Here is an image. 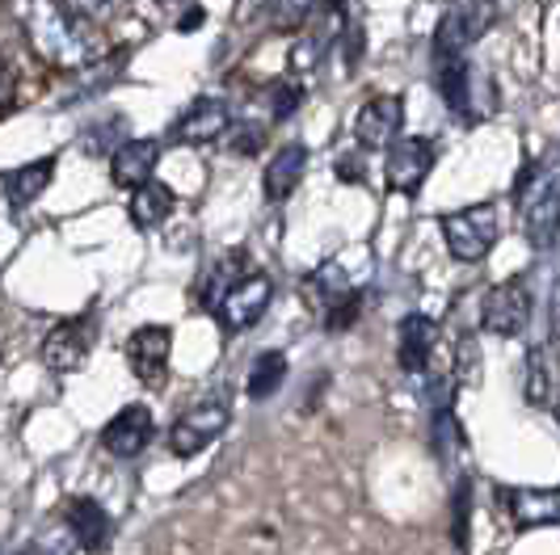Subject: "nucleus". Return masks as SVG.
I'll list each match as a JSON object with an SVG mask.
<instances>
[{
  "mask_svg": "<svg viewBox=\"0 0 560 555\" xmlns=\"http://www.w3.org/2000/svg\"><path fill=\"white\" fill-rule=\"evenodd\" d=\"M9 17L26 34L30 51L47 59L51 68L81 72L106 56V38L97 34V22L81 17L63 0H9Z\"/></svg>",
  "mask_w": 560,
  "mask_h": 555,
  "instance_id": "1",
  "label": "nucleus"
},
{
  "mask_svg": "<svg viewBox=\"0 0 560 555\" xmlns=\"http://www.w3.org/2000/svg\"><path fill=\"white\" fill-rule=\"evenodd\" d=\"M518 223L535 249H548L560 236V177L548 168H532L518 181Z\"/></svg>",
  "mask_w": 560,
  "mask_h": 555,
  "instance_id": "2",
  "label": "nucleus"
},
{
  "mask_svg": "<svg viewBox=\"0 0 560 555\" xmlns=\"http://www.w3.org/2000/svg\"><path fill=\"white\" fill-rule=\"evenodd\" d=\"M228 421H232V409H228L224 395L198 400L195 409H186V413L173 421V429H168V450H173L177 459H195L198 450H207V446L224 434Z\"/></svg>",
  "mask_w": 560,
  "mask_h": 555,
  "instance_id": "3",
  "label": "nucleus"
},
{
  "mask_svg": "<svg viewBox=\"0 0 560 555\" xmlns=\"http://www.w3.org/2000/svg\"><path fill=\"white\" fill-rule=\"evenodd\" d=\"M443 240H447L451 257L480 261L485 252L493 249V240H498V211H493V202H477V206L443 215Z\"/></svg>",
  "mask_w": 560,
  "mask_h": 555,
  "instance_id": "4",
  "label": "nucleus"
},
{
  "mask_svg": "<svg viewBox=\"0 0 560 555\" xmlns=\"http://www.w3.org/2000/svg\"><path fill=\"white\" fill-rule=\"evenodd\" d=\"M270 299H275V282H270V278L241 274L224 291V299L215 304V316H220L224 333H245V329H253V324L266 316Z\"/></svg>",
  "mask_w": 560,
  "mask_h": 555,
  "instance_id": "5",
  "label": "nucleus"
},
{
  "mask_svg": "<svg viewBox=\"0 0 560 555\" xmlns=\"http://www.w3.org/2000/svg\"><path fill=\"white\" fill-rule=\"evenodd\" d=\"M439 88H443L447 110L464 114V118H480V114L493 110V102H489L493 84H489V76L477 72L468 59H447V63H439Z\"/></svg>",
  "mask_w": 560,
  "mask_h": 555,
  "instance_id": "6",
  "label": "nucleus"
},
{
  "mask_svg": "<svg viewBox=\"0 0 560 555\" xmlns=\"http://www.w3.org/2000/svg\"><path fill=\"white\" fill-rule=\"evenodd\" d=\"M489 17H493L489 0H459L447 17L439 22V29H434V59H439V63L464 59V51L485 34Z\"/></svg>",
  "mask_w": 560,
  "mask_h": 555,
  "instance_id": "7",
  "label": "nucleus"
},
{
  "mask_svg": "<svg viewBox=\"0 0 560 555\" xmlns=\"http://www.w3.org/2000/svg\"><path fill=\"white\" fill-rule=\"evenodd\" d=\"M527 316H532V295H527V282L523 278H510L502 286H493L480 304V329L493 336H518L527 329Z\"/></svg>",
  "mask_w": 560,
  "mask_h": 555,
  "instance_id": "8",
  "label": "nucleus"
},
{
  "mask_svg": "<svg viewBox=\"0 0 560 555\" xmlns=\"http://www.w3.org/2000/svg\"><path fill=\"white\" fill-rule=\"evenodd\" d=\"M388 161H384V177H388V190L413 198L421 190V181L430 177V165H434V143L430 139H393L388 147Z\"/></svg>",
  "mask_w": 560,
  "mask_h": 555,
  "instance_id": "9",
  "label": "nucleus"
},
{
  "mask_svg": "<svg viewBox=\"0 0 560 555\" xmlns=\"http://www.w3.org/2000/svg\"><path fill=\"white\" fill-rule=\"evenodd\" d=\"M168 354H173V333L165 324H143L127 336V362H131V375L148 383V388H161L168 370Z\"/></svg>",
  "mask_w": 560,
  "mask_h": 555,
  "instance_id": "10",
  "label": "nucleus"
},
{
  "mask_svg": "<svg viewBox=\"0 0 560 555\" xmlns=\"http://www.w3.org/2000/svg\"><path fill=\"white\" fill-rule=\"evenodd\" d=\"M93 354V320H63L56 324L47 341H43V366L56 370V375H72L81 370Z\"/></svg>",
  "mask_w": 560,
  "mask_h": 555,
  "instance_id": "11",
  "label": "nucleus"
},
{
  "mask_svg": "<svg viewBox=\"0 0 560 555\" xmlns=\"http://www.w3.org/2000/svg\"><path fill=\"white\" fill-rule=\"evenodd\" d=\"M152 434H156L152 409H148V404H127V409H118V413L106 421V429H102V446L110 450L114 459H136V454L148 450Z\"/></svg>",
  "mask_w": 560,
  "mask_h": 555,
  "instance_id": "12",
  "label": "nucleus"
},
{
  "mask_svg": "<svg viewBox=\"0 0 560 555\" xmlns=\"http://www.w3.org/2000/svg\"><path fill=\"white\" fill-rule=\"evenodd\" d=\"M232 131V106L224 97H195L186 110L173 118V131L168 135L177 143H211Z\"/></svg>",
  "mask_w": 560,
  "mask_h": 555,
  "instance_id": "13",
  "label": "nucleus"
},
{
  "mask_svg": "<svg viewBox=\"0 0 560 555\" xmlns=\"http://www.w3.org/2000/svg\"><path fill=\"white\" fill-rule=\"evenodd\" d=\"M63 527L72 534V543L89 555H102L110 547V534H114V522L110 513H106V505H97L93 497H72L68 500V509H63Z\"/></svg>",
  "mask_w": 560,
  "mask_h": 555,
  "instance_id": "14",
  "label": "nucleus"
},
{
  "mask_svg": "<svg viewBox=\"0 0 560 555\" xmlns=\"http://www.w3.org/2000/svg\"><path fill=\"white\" fill-rule=\"evenodd\" d=\"M161 161V143L156 139H122L110 152V181L122 190H136L143 181H152Z\"/></svg>",
  "mask_w": 560,
  "mask_h": 555,
  "instance_id": "15",
  "label": "nucleus"
},
{
  "mask_svg": "<svg viewBox=\"0 0 560 555\" xmlns=\"http://www.w3.org/2000/svg\"><path fill=\"white\" fill-rule=\"evenodd\" d=\"M400 122H405L400 97H371L363 110L354 114V139L363 147H388L400 135Z\"/></svg>",
  "mask_w": 560,
  "mask_h": 555,
  "instance_id": "16",
  "label": "nucleus"
},
{
  "mask_svg": "<svg viewBox=\"0 0 560 555\" xmlns=\"http://www.w3.org/2000/svg\"><path fill=\"white\" fill-rule=\"evenodd\" d=\"M434 336H439L434 320L421 316V311H413V316L400 320V333H396V362H400L405 375H421V370H425L430 350H434Z\"/></svg>",
  "mask_w": 560,
  "mask_h": 555,
  "instance_id": "17",
  "label": "nucleus"
},
{
  "mask_svg": "<svg viewBox=\"0 0 560 555\" xmlns=\"http://www.w3.org/2000/svg\"><path fill=\"white\" fill-rule=\"evenodd\" d=\"M304 168H308V147L304 143H282L279 152L270 156V165H266V198L270 202H282V198H291V190L300 186V177H304Z\"/></svg>",
  "mask_w": 560,
  "mask_h": 555,
  "instance_id": "18",
  "label": "nucleus"
},
{
  "mask_svg": "<svg viewBox=\"0 0 560 555\" xmlns=\"http://www.w3.org/2000/svg\"><path fill=\"white\" fill-rule=\"evenodd\" d=\"M51 177H56V156H38V161H30V165L9 168V173H4V198H9V206H13V211L30 206L34 198L51 186Z\"/></svg>",
  "mask_w": 560,
  "mask_h": 555,
  "instance_id": "19",
  "label": "nucleus"
},
{
  "mask_svg": "<svg viewBox=\"0 0 560 555\" xmlns=\"http://www.w3.org/2000/svg\"><path fill=\"white\" fill-rule=\"evenodd\" d=\"M510 497V513L523 530L532 527H560V493L557 488H514Z\"/></svg>",
  "mask_w": 560,
  "mask_h": 555,
  "instance_id": "20",
  "label": "nucleus"
},
{
  "mask_svg": "<svg viewBox=\"0 0 560 555\" xmlns=\"http://www.w3.org/2000/svg\"><path fill=\"white\" fill-rule=\"evenodd\" d=\"M127 215L140 232H152L173 215V190L165 181H143L131 190V202H127Z\"/></svg>",
  "mask_w": 560,
  "mask_h": 555,
  "instance_id": "21",
  "label": "nucleus"
},
{
  "mask_svg": "<svg viewBox=\"0 0 560 555\" xmlns=\"http://www.w3.org/2000/svg\"><path fill=\"white\" fill-rule=\"evenodd\" d=\"M282 383H287V354H279V350L257 354V362H253L249 370V383H245L249 400H270Z\"/></svg>",
  "mask_w": 560,
  "mask_h": 555,
  "instance_id": "22",
  "label": "nucleus"
},
{
  "mask_svg": "<svg viewBox=\"0 0 560 555\" xmlns=\"http://www.w3.org/2000/svg\"><path fill=\"white\" fill-rule=\"evenodd\" d=\"M122 118L114 114V118H97V122H89L81 131V152L84 156H106V152H114L118 143H122Z\"/></svg>",
  "mask_w": 560,
  "mask_h": 555,
  "instance_id": "23",
  "label": "nucleus"
},
{
  "mask_svg": "<svg viewBox=\"0 0 560 555\" xmlns=\"http://www.w3.org/2000/svg\"><path fill=\"white\" fill-rule=\"evenodd\" d=\"M308 291L312 295H320L316 304L320 307H334L341 295H350V278H346V265L341 261H325L316 274L308 278Z\"/></svg>",
  "mask_w": 560,
  "mask_h": 555,
  "instance_id": "24",
  "label": "nucleus"
},
{
  "mask_svg": "<svg viewBox=\"0 0 560 555\" xmlns=\"http://www.w3.org/2000/svg\"><path fill=\"white\" fill-rule=\"evenodd\" d=\"M118 72H122V63H118V59H114L110 68H106V59H97V63L81 68V84L63 93V106H68V102H89V97H93V93H102V88H106Z\"/></svg>",
  "mask_w": 560,
  "mask_h": 555,
  "instance_id": "25",
  "label": "nucleus"
},
{
  "mask_svg": "<svg viewBox=\"0 0 560 555\" xmlns=\"http://www.w3.org/2000/svg\"><path fill=\"white\" fill-rule=\"evenodd\" d=\"M359 307H363V295L359 291H350V295H341L334 307H325L329 316H325V324H329V333H346L354 320H359Z\"/></svg>",
  "mask_w": 560,
  "mask_h": 555,
  "instance_id": "26",
  "label": "nucleus"
},
{
  "mask_svg": "<svg viewBox=\"0 0 560 555\" xmlns=\"http://www.w3.org/2000/svg\"><path fill=\"white\" fill-rule=\"evenodd\" d=\"M63 4H72L89 22H110V17L122 13V0H63Z\"/></svg>",
  "mask_w": 560,
  "mask_h": 555,
  "instance_id": "27",
  "label": "nucleus"
},
{
  "mask_svg": "<svg viewBox=\"0 0 560 555\" xmlns=\"http://www.w3.org/2000/svg\"><path fill=\"white\" fill-rule=\"evenodd\" d=\"M527 400L532 404H544L548 400V375H544V350H532V362H527Z\"/></svg>",
  "mask_w": 560,
  "mask_h": 555,
  "instance_id": "28",
  "label": "nucleus"
},
{
  "mask_svg": "<svg viewBox=\"0 0 560 555\" xmlns=\"http://www.w3.org/2000/svg\"><path fill=\"white\" fill-rule=\"evenodd\" d=\"M300 97H304V88L295 81H282L275 84V122H282L287 114H295L300 110Z\"/></svg>",
  "mask_w": 560,
  "mask_h": 555,
  "instance_id": "29",
  "label": "nucleus"
},
{
  "mask_svg": "<svg viewBox=\"0 0 560 555\" xmlns=\"http://www.w3.org/2000/svg\"><path fill=\"white\" fill-rule=\"evenodd\" d=\"M337 177H341V181H363L366 177L363 152H341V156H337Z\"/></svg>",
  "mask_w": 560,
  "mask_h": 555,
  "instance_id": "30",
  "label": "nucleus"
},
{
  "mask_svg": "<svg viewBox=\"0 0 560 555\" xmlns=\"http://www.w3.org/2000/svg\"><path fill=\"white\" fill-rule=\"evenodd\" d=\"M261 127H236V135H232V152L236 156H253L257 147H261Z\"/></svg>",
  "mask_w": 560,
  "mask_h": 555,
  "instance_id": "31",
  "label": "nucleus"
},
{
  "mask_svg": "<svg viewBox=\"0 0 560 555\" xmlns=\"http://www.w3.org/2000/svg\"><path fill=\"white\" fill-rule=\"evenodd\" d=\"M13 102V68H9V59L0 51V110Z\"/></svg>",
  "mask_w": 560,
  "mask_h": 555,
  "instance_id": "32",
  "label": "nucleus"
},
{
  "mask_svg": "<svg viewBox=\"0 0 560 555\" xmlns=\"http://www.w3.org/2000/svg\"><path fill=\"white\" fill-rule=\"evenodd\" d=\"M459 350H464V379H477V345H472V341H464Z\"/></svg>",
  "mask_w": 560,
  "mask_h": 555,
  "instance_id": "33",
  "label": "nucleus"
},
{
  "mask_svg": "<svg viewBox=\"0 0 560 555\" xmlns=\"http://www.w3.org/2000/svg\"><path fill=\"white\" fill-rule=\"evenodd\" d=\"M552 336H557L560 345V282L552 286Z\"/></svg>",
  "mask_w": 560,
  "mask_h": 555,
  "instance_id": "34",
  "label": "nucleus"
},
{
  "mask_svg": "<svg viewBox=\"0 0 560 555\" xmlns=\"http://www.w3.org/2000/svg\"><path fill=\"white\" fill-rule=\"evenodd\" d=\"M198 22H202V9H190V13H186V17H182V29H186V34H190V29H195Z\"/></svg>",
  "mask_w": 560,
  "mask_h": 555,
  "instance_id": "35",
  "label": "nucleus"
},
{
  "mask_svg": "<svg viewBox=\"0 0 560 555\" xmlns=\"http://www.w3.org/2000/svg\"><path fill=\"white\" fill-rule=\"evenodd\" d=\"M0 555H4V552H0Z\"/></svg>",
  "mask_w": 560,
  "mask_h": 555,
  "instance_id": "36",
  "label": "nucleus"
}]
</instances>
